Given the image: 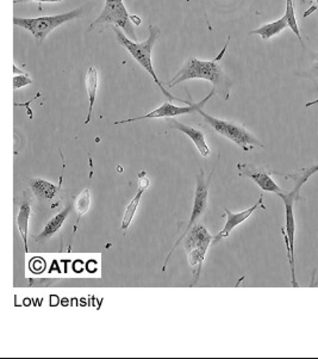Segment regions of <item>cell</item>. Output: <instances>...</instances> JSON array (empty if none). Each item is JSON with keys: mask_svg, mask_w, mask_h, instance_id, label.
Segmentation results:
<instances>
[{"mask_svg": "<svg viewBox=\"0 0 318 359\" xmlns=\"http://www.w3.org/2000/svg\"><path fill=\"white\" fill-rule=\"evenodd\" d=\"M318 172V164L314 165V166H311V168H303L300 171L294 172V173H289V175H284V173H279V175H282V176L285 177V178H289V180H292L294 182V191L299 192L300 191V189H302L304 183H306L309 178L311 176H314V173H317Z\"/></svg>", "mask_w": 318, "mask_h": 359, "instance_id": "obj_18", "label": "cell"}, {"mask_svg": "<svg viewBox=\"0 0 318 359\" xmlns=\"http://www.w3.org/2000/svg\"><path fill=\"white\" fill-rule=\"evenodd\" d=\"M139 183L137 194H136L135 197L132 198V202L127 204L125 212H124L123 219H122V229H123V231H125V229L130 226V224H132V219H134V216H135L136 210H137L139 201L142 198L144 190L149 187V180L146 177V172H141V173H139Z\"/></svg>", "mask_w": 318, "mask_h": 359, "instance_id": "obj_13", "label": "cell"}, {"mask_svg": "<svg viewBox=\"0 0 318 359\" xmlns=\"http://www.w3.org/2000/svg\"><path fill=\"white\" fill-rule=\"evenodd\" d=\"M216 93L215 88H212V91L207 95L204 100H200L199 103H193L191 100V104L185 105V107H177L173 103L170 102H165V103L159 107V108L153 110L149 112L147 115L139 116V117H135V118H129V120L117 121L115 122V126H120V124L132 123V122H137L141 120H154V118H172L175 116L180 115H190V114H195L198 112L200 109H203L205 107V104L207 103V100H210L211 97L214 96ZM191 98V97H190Z\"/></svg>", "mask_w": 318, "mask_h": 359, "instance_id": "obj_8", "label": "cell"}, {"mask_svg": "<svg viewBox=\"0 0 318 359\" xmlns=\"http://www.w3.org/2000/svg\"><path fill=\"white\" fill-rule=\"evenodd\" d=\"M287 27H289L287 20L285 18V16H282L280 20L270 22V23H267V25H261L260 28L255 29L253 32H249V35H258L263 41H268L272 37L279 35Z\"/></svg>", "mask_w": 318, "mask_h": 359, "instance_id": "obj_17", "label": "cell"}, {"mask_svg": "<svg viewBox=\"0 0 318 359\" xmlns=\"http://www.w3.org/2000/svg\"><path fill=\"white\" fill-rule=\"evenodd\" d=\"M148 29H149V35H148L147 40L137 43L135 41L130 40L120 28L113 27L118 43L120 46H123L124 48L127 49V52L130 53V55L135 59V61L139 62V66L144 68L151 74V78L154 79V83L160 88V91L163 92V96L167 97L168 100L181 102L185 105L191 104V98H190V102H187V100H180V98H177V97L171 95L166 88H163L161 80L159 79V76H156L155 69H154V66H153V60H151V53H153L154 44H155L156 40H158V37H159L160 32H160L159 27H156V25H151Z\"/></svg>", "mask_w": 318, "mask_h": 359, "instance_id": "obj_2", "label": "cell"}, {"mask_svg": "<svg viewBox=\"0 0 318 359\" xmlns=\"http://www.w3.org/2000/svg\"><path fill=\"white\" fill-rule=\"evenodd\" d=\"M306 78H309L311 80H318V56L316 57L314 64L311 66L310 69L304 74Z\"/></svg>", "mask_w": 318, "mask_h": 359, "instance_id": "obj_22", "label": "cell"}, {"mask_svg": "<svg viewBox=\"0 0 318 359\" xmlns=\"http://www.w3.org/2000/svg\"><path fill=\"white\" fill-rule=\"evenodd\" d=\"M98 72L95 67L88 68V74H86V88L88 93V118L85 121V126H88L91 122L92 112H93V107L96 102L97 91H98Z\"/></svg>", "mask_w": 318, "mask_h": 359, "instance_id": "obj_16", "label": "cell"}, {"mask_svg": "<svg viewBox=\"0 0 318 359\" xmlns=\"http://www.w3.org/2000/svg\"><path fill=\"white\" fill-rule=\"evenodd\" d=\"M13 73H15V74H27L25 71H22V69L17 67L16 65H13Z\"/></svg>", "mask_w": 318, "mask_h": 359, "instance_id": "obj_24", "label": "cell"}, {"mask_svg": "<svg viewBox=\"0 0 318 359\" xmlns=\"http://www.w3.org/2000/svg\"><path fill=\"white\" fill-rule=\"evenodd\" d=\"M285 18L287 20V25H289V28L292 30L294 35L298 37L299 42L302 43L303 47H304V43H303L302 34H300V30H299V25L297 23V17H296V11H294V5L293 0H286V10H285Z\"/></svg>", "mask_w": 318, "mask_h": 359, "instance_id": "obj_19", "label": "cell"}, {"mask_svg": "<svg viewBox=\"0 0 318 359\" xmlns=\"http://www.w3.org/2000/svg\"><path fill=\"white\" fill-rule=\"evenodd\" d=\"M279 197L282 198L285 205V219L286 226L282 229L285 238V245L287 250V259L290 264L291 282L292 287H298L296 280V266H294V234H296V221H294L293 204L296 201H303L304 198L299 196V192L292 190L291 192H280Z\"/></svg>", "mask_w": 318, "mask_h": 359, "instance_id": "obj_6", "label": "cell"}, {"mask_svg": "<svg viewBox=\"0 0 318 359\" xmlns=\"http://www.w3.org/2000/svg\"><path fill=\"white\" fill-rule=\"evenodd\" d=\"M30 216H32V204H30L28 196L25 194V201L20 204V212H18V216H17V226H18V229H20L22 240L25 243V250L27 253L29 252L28 234Z\"/></svg>", "mask_w": 318, "mask_h": 359, "instance_id": "obj_14", "label": "cell"}, {"mask_svg": "<svg viewBox=\"0 0 318 359\" xmlns=\"http://www.w3.org/2000/svg\"><path fill=\"white\" fill-rule=\"evenodd\" d=\"M64 0H13L15 4H23V3H60Z\"/></svg>", "mask_w": 318, "mask_h": 359, "instance_id": "obj_23", "label": "cell"}, {"mask_svg": "<svg viewBox=\"0 0 318 359\" xmlns=\"http://www.w3.org/2000/svg\"><path fill=\"white\" fill-rule=\"evenodd\" d=\"M91 205V194L88 189H85L84 191L80 194L79 197L76 200V209L78 212V224H79V219L88 212Z\"/></svg>", "mask_w": 318, "mask_h": 359, "instance_id": "obj_20", "label": "cell"}, {"mask_svg": "<svg viewBox=\"0 0 318 359\" xmlns=\"http://www.w3.org/2000/svg\"><path fill=\"white\" fill-rule=\"evenodd\" d=\"M314 4H317L318 5V0H314Z\"/></svg>", "mask_w": 318, "mask_h": 359, "instance_id": "obj_26", "label": "cell"}, {"mask_svg": "<svg viewBox=\"0 0 318 359\" xmlns=\"http://www.w3.org/2000/svg\"><path fill=\"white\" fill-rule=\"evenodd\" d=\"M72 210V203H67V205L64 207L62 212H59L57 215L54 216L50 221H49L47 226L44 227L43 231H41L39 236H35L34 239L36 240V243L43 244L47 240L50 239L56 231H59L61 227L64 226V221L67 219V216L69 215V212Z\"/></svg>", "mask_w": 318, "mask_h": 359, "instance_id": "obj_12", "label": "cell"}, {"mask_svg": "<svg viewBox=\"0 0 318 359\" xmlns=\"http://www.w3.org/2000/svg\"><path fill=\"white\" fill-rule=\"evenodd\" d=\"M112 25L117 28L122 29L124 34L127 35L130 40L137 41L134 23L132 20V15L127 13V8H125L123 0H105V6L99 17L92 22L91 25L88 27V32H91L100 25Z\"/></svg>", "mask_w": 318, "mask_h": 359, "instance_id": "obj_5", "label": "cell"}, {"mask_svg": "<svg viewBox=\"0 0 318 359\" xmlns=\"http://www.w3.org/2000/svg\"><path fill=\"white\" fill-rule=\"evenodd\" d=\"M260 207L263 208V209H266L265 205H263V195L260 196L258 202H256V204H254L253 207L247 209V210H243V212H237V214H234V212H231L228 208H224L226 216H227L226 226H224L222 231H219V234L215 236L214 244H217L221 240L226 239V238L230 236V233L235 227H237L239 224H243L246 219H249V217L258 210V208Z\"/></svg>", "mask_w": 318, "mask_h": 359, "instance_id": "obj_10", "label": "cell"}, {"mask_svg": "<svg viewBox=\"0 0 318 359\" xmlns=\"http://www.w3.org/2000/svg\"><path fill=\"white\" fill-rule=\"evenodd\" d=\"M312 105H318V100H312V102H310V103L305 104L306 108H310V107H312Z\"/></svg>", "mask_w": 318, "mask_h": 359, "instance_id": "obj_25", "label": "cell"}, {"mask_svg": "<svg viewBox=\"0 0 318 359\" xmlns=\"http://www.w3.org/2000/svg\"><path fill=\"white\" fill-rule=\"evenodd\" d=\"M211 176H212V175H211ZM211 176L209 177V180H205L203 170H200V172H199V175L197 176V188H195V202H193V208H192L191 217H190L188 224L186 226V229L183 231V234L180 236L179 240H177L174 246L172 248L171 252H170V255L167 256V259H166V263L163 264V271L166 270L168 260H170L172 255H173V252L177 250V248L181 244V241L185 239V236H186L188 231L197 224V221H198L199 219L203 217L204 214L207 212V196H209V185H210L211 183Z\"/></svg>", "mask_w": 318, "mask_h": 359, "instance_id": "obj_7", "label": "cell"}, {"mask_svg": "<svg viewBox=\"0 0 318 359\" xmlns=\"http://www.w3.org/2000/svg\"><path fill=\"white\" fill-rule=\"evenodd\" d=\"M198 112L199 115L203 116L204 121L207 122L209 127L214 129L219 135L224 136L233 141L235 144L242 148L244 152H251L254 148L265 147L242 124L235 123L231 121L219 120L207 115L202 109Z\"/></svg>", "mask_w": 318, "mask_h": 359, "instance_id": "obj_4", "label": "cell"}, {"mask_svg": "<svg viewBox=\"0 0 318 359\" xmlns=\"http://www.w3.org/2000/svg\"><path fill=\"white\" fill-rule=\"evenodd\" d=\"M236 168L239 170L240 176L247 177L253 180L263 191L270 192L275 195H279L280 192H285L278 184L275 183V180H272L270 171L266 168H258L253 165L242 164V163L236 165Z\"/></svg>", "mask_w": 318, "mask_h": 359, "instance_id": "obj_9", "label": "cell"}, {"mask_svg": "<svg viewBox=\"0 0 318 359\" xmlns=\"http://www.w3.org/2000/svg\"><path fill=\"white\" fill-rule=\"evenodd\" d=\"M85 6L76 8L69 13H60L55 16H42L37 18H13V25L20 28L25 29L32 32L39 43H42L49 34L59 28L62 25H66L71 20H76L84 15Z\"/></svg>", "mask_w": 318, "mask_h": 359, "instance_id": "obj_3", "label": "cell"}, {"mask_svg": "<svg viewBox=\"0 0 318 359\" xmlns=\"http://www.w3.org/2000/svg\"><path fill=\"white\" fill-rule=\"evenodd\" d=\"M29 185H30L34 195L36 196L39 200L44 201L53 200L61 188V184L60 185H54L47 180H41V178H32L29 180Z\"/></svg>", "mask_w": 318, "mask_h": 359, "instance_id": "obj_15", "label": "cell"}, {"mask_svg": "<svg viewBox=\"0 0 318 359\" xmlns=\"http://www.w3.org/2000/svg\"><path fill=\"white\" fill-rule=\"evenodd\" d=\"M229 42H230V37L228 39L227 43L224 44V47L219 55L212 60H199L193 56L188 57V60L183 65V67L180 68L179 72L177 73L168 83V88H174L177 85L181 84L187 80H207L214 85L216 91H219V95L224 97V100H228L229 92H230L231 81L219 62L222 60L223 56L227 52Z\"/></svg>", "mask_w": 318, "mask_h": 359, "instance_id": "obj_1", "label": "cell"}, {"mask_svg": "<svg viewBox=\"0 0 318 359\" xmlns=\"http://www.w3.org/2000/svg\"><path fill=\"white\" fill-rule=\"evenodd\" d=\"M167 124L170 126V128L180 130L185 135L188 136L193 141V144H195V147L198 149L199 153L202 154V156L207 158V156H210V148L207 146V141H205V135H204V133L202 130L191 128V127L181 123L179 121L174 120V118H167Z\"/></svg>", "mask_w": 318, "mask_h": 359, "instance_id": "obj_11", "label": "cell"}, {"mask_svg": "<svg viewBox=\"0 0 318 359\" xmlns=\"http://www.w3.org/2000/svg\"><path fill=\"white\" fill-rule=\"evenodd\" d=\"M32 84V79L30 78L28 73H27V74H16V76H13V90H15V91Z\"/></svg>", "mask_w": 318, "mask_h": 359, "instance_id": "obj_21", "label": "cell"}]
</instances>
